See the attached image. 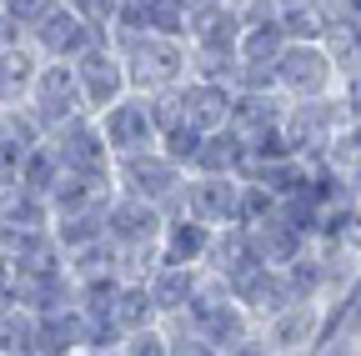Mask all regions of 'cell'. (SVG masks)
<instances>
[{"mask_svg": "<svg viewBox=\"0 0 361 356\" xmlns=\"http://www.w3.org/2000/svg\"><path fill=\"white\" fill-rule=\"evenodd\" d=\"M106 40L121 51L126 61V80H130V91H171V85H180L191 75V51H186V40H176V35H151V30H106Z\"/></svg>", "mask_w": 361, "mask_h": 356, "instance_id": "6da1fadb", "label": "cell"}, {"mask_svg": "<svg viewBox=\"0 0 361 356\" xmlns=\"http://www.w3.org/2000/svg\"><path fill=\"white\" fill-rule=\"evenodd\" d=\"M111 181H116V191L141 196V201H151V206H161L171 216L180 206V181H186V171H180L161 146H146V151L116 156L111 161Z\"/></svg>", "mask_w": 361, "mask_h": 356, "instance_id": "7a4b0ae2", "label": "cell"}, {"mask_svg": "<svg viewBox=\"0 0 361 356\" xmlns=\"http://www.w3.org/2000/svg\"><path fill=\"white\" fill-rule=\"evenodd\" d=\"M346 125V111L336 101V91L326 96H301V101H286L281 111V136H286V151L301 156V161H322L336 141V130Z\"/></svg>", "mask_w": 361, "mask_h": 356, "instance_id": "3957f363", "label": "cell"}, {"mask_svg": "<svg viewBox=\"0 0 361 356\" xmlns=\"http://www.w3.org/2000/svg\"><path fill=\"white\" fill-rule=\"evenodd\" d=\"M276 70V91L286 101H301V96H326L336 91V61L326 46H316V40H286L271 61Z\"/></svg>", "mask_w": 361, "mask_h": 356, "instance_id": "277c9868", "label": "cell"}, {"mask_svg": "<svg viewBox=\"0 0 361 356\" xmlns=\"http://www.w3.org/2000/svg\"><path fill=\"white\" fill-rule=\"evenodd\" d=\"M45 141H51L61 171H80V176H96V181H111V161L116 156H111V146H106V136H101V125H96L90 111L61 121L56 130H45Z\"/></svg>", "mask_w": 361, "mask_h": 356, "instance_id": "5b68a950", "label": "cell"}, {"mask_svg": "<svg viewBox=\"0 0 361 356\" xmlns=\"http://www.w3.org/2000/svg\"><path fill=\"white\" fill-rule=\"evenodd\" d=\"M256 336H261L266 351H276V356L316 351L322 336H326V301H286L276 317L256 321Z\"/></svg>", "mask_w": 361, "mask_h": 356, "instance_id": "8992f818", "label": "cell"}, {"mask_svg": "<svg viewBox=\"0 0 361 356\" xmlns=\"http://www.w3.org/2000/svg\"><path fill=\"white\" fill-rule=\"evenodd\" d=\"M71 70H75L80 101H85V111H90V116H96L101 106H111L116 96H126V91H130V80H126V61H121V51L111 46L106 35H101V40H90V46L71 61Z\"/></svg>", "mask_w": 361, "mask_h": 356, "instance_id": "52a82bcc", "label": "cell"}, {"mask_svg": "<svg viewBox=\"0 0 361 356\" xmlns=\"http://www.w3.org/2000/svg\"><path fill=\"white\" fill-rule=\"evenodd\" d=\"M176 211L206 221V226L236 221V211H241V176H231V171H186Z\"/></svg>", "mask_w": 361, "mask_h": 356, "instance_id": "ba28073f", "label": "cell"}, {"mask_svg": "<svg viewBox=\"0 0 361 356\" xmlns=\"http://www.w3.org/2000/svg\"><path fill=\"white\" fill-rule=\"evenodd\" d=\"M25 106H30V116H35L45 130H56L61 121L80 116L85 101H80V85H75L71 61H40V70H35V80H30Z\"/></svg>", "mask_w": 361, "mask_h": 356, "instance_id": "9c48e42d", "label": "cell"}, {"mask_svg": "<svg viewBox=\"0 0 361 356\" xmlns=\"http://www.w3.org/2000/svg\"><path fill=\"white\" fill-rule=\"evenodd\" d=\"M96 125H101L111 156H130V151L156 146V121H151L146 91H126V96H116L111 106H101V111H96Z\"/></svg>", "mask_w": 361, "mask_h": 356, "instance_id": "30bf717a", "label": "cell"}, {"mask_svg": "<svg viewBox=\"0 0 361 356\" xmlns=\"http://www.w3.org/2000/svg\"><path fill=\"white\" fill-rule=\"evenodd\" d=\"M25 40L40 51V61H75L90 40H101V30H90V25L66 6V0H56V6L25 30Z\"/></svg>", "mask_w": 361, "mask_h": 356, "instance_id": "8fae6325", "label": "cell"}, {"mask_svg": "<svg viewBox=\"0 0 361 356\" xmlns=\"http://www.w3.org/2000/svg\"><path fill=\"white\" fill-rule=\"evenodd\" d=\"M161 226H166V211L161 206H151L141 196H126V191H111V201H106V236L121 251L156 246L161 241Z\"/></svg>", "mask_w": 361, "mask_h": 356, "instance_id": "7c38bea8", "label": "cell"}, {"mask_svg": "<svg viewBox=\"0 0 361 356\" xmlns=\"http://www.w3.org/2000/svg\"><path fill=\"white\" fill-rule=\"evenodd\" d=\"M226 286H231V296L251 311V321H266V317H276L286 301H296L291 286H286V271H281V266H266V261L246 266V271L231 276Z\"/></svg>", "mask_w": 361, "mask_h": 356, "instance_id": "4fadbf2b", "label": "cell"}, {"mask_svg": "<svg viewBox=\"0 0 361 356\" xmlns=\"http://www.w3.org/2000/svg\"><path fill=\"white\" fill-rule=\"evenodd\" d=\"M176 96H180V116H186L196 130H216L226 125V116H231V85L226 80H211V75H186L176 85Z\"/></svg>", "mask_w": 361, "mask_h": 356, "instance_id": "5bb4252c", "label": "cell"}, {"mask_svg": "<svg viewBox=\"0 0 361 356\" xmlns=\"http://www.w3.org/2000/svg\"><path fill=\"white\" fill-rule=\"evenodd\" d=\"M251 246H256V261H266V266H286V261H296L306 246H311V236L296 226V221H286L281 211H266L261 221H251Z\"/></svg>", "mask_w": 361, "mask_h": 356, "instance_id": "9a60e30c", "label": "cell"}, {"mask_svg": "<svg viewBox=\"0 0 361 356\" xmlns=\"http://www.w3.org/2000/svg\"><path fill=\"white\" fill-rule=\"evenodd\" d=\"M246 266H256V246H251V231L241 226V221H226V226H211V246L201 256V271L231 281L241 276Z\"/></svg>", "mask_w": 361, "mask_h": 356, "instance_id": "2e32d148", "label": "cell"}, {"mask_svg": "<svg viewBox=\"0 0 361 356\" xmlns=\"http://www.w3.org/2000/svg\"><path fill=\"white\" fill-rule=\"evenodd\" d=\"M276 20H281L286 40H316V46H326L331 30H336V6L331 0H286V6H276Z\"/></svg>", "mask_w": 361, "mask_h": 356, "instance_id": "e0dca14e", "label": "cell"}, {"mask_svg": "<svg viewBox=\"0 0 361 356\" xmlns=\"http://www.w3.org/2000/svg\"><path fill=\"white\" fill-rule=\"evenodd\" d=\"M281 111H286V96H281V91H236L226 125L241 130V136L251 141V136H261V130L281 125Z\"/></svg>", "mask_w": 361, "mask_h": 356, "instance_id": "ac0fdd59", "label": "cell"}, {"mask_svg": "<svg viewBox=\"0 0 361 356\" xmlns=\"http://www.w3.org/2000/svg\"><path fill=\"white\" fill-rule=\"evenodd\" d=\"M211 246V226L186 211H171L166 216V226H161V261H186V266H201Z\"/></svg>", "mask_w": 361, "mask_h": 356, "instance_id": "d6986e66", "label": "cell"}, {"mask_svg": "<svg viewBox=\"0 0 361 356\" xmlns=\"http://www.w3.org/2000/svg\"><path fill=\"white\" fill-rule=\"evenodd\" d=\"M40 70V51L30 40H11V46H0V106H20L30 96V80Z\"/></svg>", "mask_w": 361, "mask_h": 356, "instance_id": "ffe728a7", "label": "cell"}, {"mask_svg": "<svg viewBox=\"0 0 361 356\" xmlns=\"http://www.w3.org/2000/svg\"><path fill=\"white\" fill-rule=\"evenodd\" d=\"M106 317H111L116 331L126 336V331H141V326L161 321V311H156L151 286H146L141 276H121V286H116V296H111V306H106Z\"/></svg>", "mask_w": 361, "mask_h": 356, "instance_id": "44dd1931", "label": "cell"}, {"mask_svg": "<svg viewBox=\"0 0 361 356\" xmlns=\"http://www.w3.org/2000/svg\"><path fill=\"white\" fill-rule=\"evenodd\" d=\"M196 281H201V266H186V261H156V271L146 276L151 301H156L161 317H171V311L186 306L191 291H196Z\"/></svg>", "mask_w": 361, "mask_h": 356, "instance_id": "7402d4cb", "label": "cell"}, {"mask_svg": "<svg viewBox=\"0 0 361 356\" xmlns=\"http://www.w3.org/2000/svg\"><path fill=\"white\" fill-rule=\"evenodd\" d=\"M51 236H56V246H61L66 256L80 251V246H90V241H101V236H106V201L75 206V211H56V216H51Z\"/></svg>", "mask_w": 361, "mask_h": 356, "instance_id": "603a6c76", "label": "cell"}, {"mask_svg": "<svg viewBox=\"0 0 361 356\" xmlns=\"http://www.w3.org/2000/svg\"><path fill=\"white\" fill-rule=\"evenodd\" d=\"M0 226H11V231H40V226H51V206H45V196L25 191L20 181H0Z\"/></svg>", "mask_w": 361, "mask_h": 356, "instance_id": "cb8c5ba5", "label": "cell"}, {"mask_svg": "<svg viewBox=\"0 0 361 356\" xmlns=\"http://www.w3.org/2000/svg\"><path fill=\"white\" fill-rule=\"evenodd\" d=\"M241 161H246V136L231 130V125H216V130L201 136V146L191 156V171H231V176H241Z\"/></svg>", "mask_w": 361, "mask_h": 356, "instance_id": "d4e9b609", "label": "cell"}, {"mask_svg": "<svg viewBox=\"0 0 361 356\" xmlns=\"http://www.w3.org/2000/svg\"><path fill=\"white\" fill-rule=\"evenodd\" d=\"M0 356H35V311L0 306Z\"/></svg>", "mask_w": 361, "mask_h": 356, "instance_id": "484cf974", "label": "cell"}, {"mask_svg": "<svg viewBox=\"0 0 361 356\" xmlns=\"http://www.w3.org/2000/svg\"><path fill=\"white\" fill-rule=\"evenodd\" d=\"M61 176V161H56V151H51V141H35L25 156H20V166H16V176L11 181H20L25 191H35V196H45L51 191V181Z\"/></svg>", "mask_w": 361, "mask_h": 356, "instance_id": "4316f807", "label": "cell"}, {"mask_svg": "<svg viewBox=\"0 0 361 356\" xmlns=\"http://www.w3.org/2000/svg\"><path fill=\"white\" fill-rule=\"evenodd\" d=\"M336 176H346V171H356L361 166V121H346L341 130H336V141H331V151L322 156Z\"/></svg>", "mask_w": 361, "mask_h": 356, "instance_id": "83f0119b", "label": "cell"}, {"mask_svg": "<svg viewBox=\"0 0 361 356\" xmlns=\"http://www.w3.org/2000/svg\"><path fill=\"white\" fill-rule=\"evenodd\" d=\"M151 35H176L186 40V11L176 6V0H146V20H141Z\"/></svg>", "mask_w": 361, "mask_h": 356, "instance_id": "f1b7e54d", "label": "cell"}, {"mask_svg": "<svg viewBox=\"0 0 361 356\" xmlns=\"http://www.w3.org/2000/svg\"><path fill=\"white\" fill-rule=\"evenodd\" d=\"M336 101H341L346 121H361V56L336 66Z\"/></svg>", "mask_w": 361, "mask_h": 356, "instance_id": "f546056e", "label": "cell"}, {"mask_svg": "<svg viewBox=\"0 0 361 356\" xmlns=\"http://www.w3.org/2000/svg\"><path fill=\"white\" fill-rule=\"evenodd\" d=\"M116 356H166V331H161V321H151V326H141V331H126Z\"/></svg>", "mask_w": 361, "mask_h": 356, "instance_id": "4dcf8cb0", "label": "cell"}, {"mask_svg": "<svg viewBox=\"0 0 361 356\" xmlns=\"http://www.w3.org/2000/svg\"><path fill=\"white\" fill-rule=\"evenodd\" d=\"M66 6H71L90 30H101V35H106L111 20H116V6H121V0H66Z\"/></svg>", "mask_w": 361, "mask_h": 356, "instance_id": "1f68e13d", "label": "cell"}, {"mask_svg": "<svg viewBox=\"0 0 361 356\" xmlns=\"http://www.w3.org/2000/svg\"><path fill=\"white\" fill-rule=\"evenodd\" d=\"M51 6H56V0H0V11H6L20 30H30V25H35L45 11H51Z\"/></svg>", "mask_w": 361, "mask_h": 356, "instance_id": "d6a6232c", "label": "cell"}, {"mask_svg": "<svg viewBox=\"0 0 361 356\" xmlns=\"http://www.w3.org/2000/svg\"><path fill=\"white\" fill-rule=\"evenodd\" d=\"M341 181H346V201H351V206H361V166H356V171H346Z\"/></svg>", "mask_w": 361, "mask_h": 356, "instance_id": "836d02e7", "label": "cell"}, {"mask_svg": "<svg viewBox=\"0 0 361 356\" xmlns=\"http://www.w3.org/2000/svg\"><path fill=\"white\" fill-rule=\"evenodd\" d=\"M20 35H25V30H20L6 11H0V46H11V40H20Z\"/></svg>", "mask_w": 361, "mask_h": 356, "instance_id": "e575fe53", "label": "cell"}, {"mask_svg": "<svg viewBox=\"0 0 361 356\" xmlns=\"http://www.w3.org/2000/svg\"><path fill=\"white\" fill-rule=\"evenodd\" d=\"M176 6H180V11H186V20H191L196 11H206V6H216V0H176Z\"/></svg>", "mask_w": 361, "mask_h": 356, "instance_id": "d590c367", "label": "cell"}, {"mask_svg": "<svg viewBox=\"0 0 361 356\" xmlns=\"http://www.w3.org/2000/svg\"><path fill=\"white\" fill-rule=\"evenodd\" d=\"M271 6H286V0H271Z\"/></svg>", "mask_w": 361, "mask_h": 356, "instance_id": "8d00e7d4", "label": "cell"}, {"mask_svg": "<svg viewBox=\"0 0 361 356\" xmlns=\"http://www.w3.org/2000/svg\"><path fill=\"white\" fill-rule=\"evenodd\" d=\"M331 6H341V0H331Z\"/></svg>", "mask_w": 361, "mask_h": 356, "instance_id": "74e56055", "label": "cell"}]
</instances>
